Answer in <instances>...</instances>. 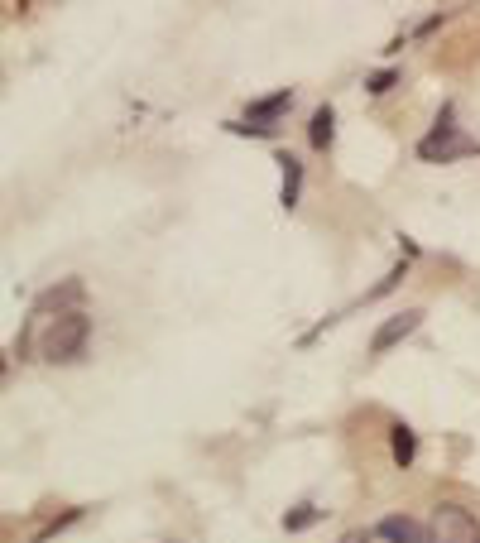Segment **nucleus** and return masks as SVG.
<instances>
[{
    "label": "nucleus",
    "mask_w": 480,
    "mask_h": 543,
    "mask_svg": "<svg viewBox=\"0 0 480 543\" xmlns=\"http://www.w3.org/2000/svg\"><path fill=\"white\" fill-rule=\"evenodd\" d=\"M39 337V356L48 366H72L82 351H87V337H92V318L77 308V313H53V318H29V332L20 337V351Z\"/></svg>",
    "instance_id": "obj_1"
},
{
    "label": "nucleus",
    "mask_w": 480,
    "mask_h": 543,
    "mask_svg": "<svg viewBox=\"0 0 480 543\" xmlns=\"http://www.w3.org/2000/svg\"><path fill=\"white\" fill-rule=\"evenodd\" d=\"M447 116H452V111H442L437 125L418 140V159H423V164H456V159L480 154V140H471V135H461L456 125H447Z\"/></svg>",
    "instance_id": "obj_2"
},
{
    "label": "nucleus",
    "mask_w": 480,
    "mask_h": 543,
    "mask_svg": "<svg viewBox=\"0 0 480 543\" xmlns=\"http://www.w3.org/2000/svg\"><path fill=\"white\" fill-rule=\"evenodd\" d=\"M432 543H480V524L471 510H461V505H437L432 510Z\"/></svg>",
    "instance_id": "obj_3"
},
{
    "label": "nucleus",
    "mask_w": 480,
    "mask_h": 543,
    "mask_svg": "<svg viewBox=\"0 0 480 543\" xmlns=\"http://www.w3.org/2000/svg\"><path fill=\"white\" fill-rule=\"evenodd\" d=\"M418 322H423V308H404V313L384 318L380 327H375V337H370V351H375V356H384L389 346H399L404 337H413V332H418Z\"/></svg>",
    "instance_id": "obj_4"
},
{
    "label": "nucleus",
    "mask_w": 480,
    "mask_h": 543,
    "mask_svg": "<svg viewBox=\"0 0 480 543\" xmlns=\"http://www.w3.org/2000/svg\"><path fill=\"white\" fill-rule=\"evenodd\" d=\"M288 106H293V92H288V87H279L274 97L250 101V111H245V125H255V130H274V121L284 116Z\"/></svg>",
    "instance_id": "obj_5"
},
{
    "label": "nucleus",
    "mask_w": 480,
    "mask_h": 543,
    "mask_svg": "<svg viewBox=\"0 0 480 543\" xmlns=\"http://www.w3.org/2000/svg\"><path fill=\"white\" fill-rule=\"evenodd\" d=\"M82 279H68V284H58V289H48L39 303H34V318H53V308L58 313H77V303H82Z\"/></svg>",
    "instance_id": "obj_6"
},
{
    "label": "nucleus",
    "mask_w": 480,
    "mask_h": 543,
    "mask_svg": "<svg viewBox=\"0 0 480 543\" xmlns=\"http://www.w3.org/2000/svg\"><path fill=\"white\" fill-rule=\"evenodd\" d=\"M380 534L389 543H432L428 524H418V519H408V515H384L380 519Z\"/></svg>",
    "instance_id": "obj_7"
},
{
    "label": "nucleus",
    "mask_w": 480,
    "mask_h": 543,
    "mask_svg": "<svg viewBox=\"0 0 480 543\" xmlns=\"http://www.w3.org/2000/svg\"><path fill=\"white\" fill-rule=\"evenodd\" d=\"M279 169H284L279 207H284V212H293V207L303 202V159H293V154H279Z\"/></svg>",
    "instance_id": "obj_8"
},
{
    "label": "nucleus",
    "mask_w": 480,
    "mask_h": 543,
    "mask_svg": "<svg viewBox=\"0 0 480 543\" xmlns=\"http://www.w3.org/2000/svg\"><path fill=\"white\" fill-rule=\"evenodd\" d=\"M308 140H312V149H332V140H336V111H332V101H322V106L312 111Z\"/></svg>",
    "instance_id": "obj_9"
},
{
    "label": "nucleus",
    "mask_w": 480,
    "mask_h": 543,
    "mask_svg": "<svg viewBox=\"0 0 480 543\" xmlns=\"http://www.w3.org/2000/svg\"><path fill=\"white\" fill-rule=\"evenodd\" d=\"M389 452H394L399 467H413V457H418V438H413L408 423H394V428H389Z\"/></svg>",
    "instance_id": "obj_10"
},
{
    "label": "nucleus",
    "mask_w": 480,
    "mask_h": 543,
    "mask_svg": "<svg viewBox=\"0 0 480 543\" xmlns=\"http://www.w3.org/2000/svg\"><path fill=\"white\" fill-rule=\"evenodd\" d=\"M317 519H327V510H317V505H298V510H288L284 515V529L288 534H303V529H312Z\"/></svg>",
    "instance_id": "obj_11"
},
{
    "label": "nucleus",
    "mask_w": 480,
    "mask_h": 543,
    "mask_svg": "<svg viewBox=\"0 0 480 543\" xmlns=\"http://www.w3.org/2000/svg\"><path fill=\"white\" fill-rule=\"evenodd\" d=\"M394 82H399V73H394V68H380V73L365 77V92H370V97H384V92H389Z\"/></svg>",
    "instance_id": "obj_12"
},
{
    "label": "nucleus",
    "mask_w": 480,
    "mask_h": 543,
    "mask_svg": "<svg viewBox=\"0 0 480 543\" xmlns=\"http://www.w3.org/2000/svg\"><path fill=\"white\" fill-rule=\"evenodd\" d=\"M341 543H389V539L380 534V524H365V529H346Z\"/></svg>",
    "instance_id": "obj_13"
},
{
    "label": "nucleus",
    "mask_w": 480,
    "mask_h": 543,
    "mask_svg": "<svg viewBox=\"0 0 480 543\" xmlns=\"http://www.w3.org/2000/svg\"><path fill=\"white\" fill-rule=\"evenodd\" d=\"M399 279H404V265H394V270L384 274L380 284H375V289H370V294H365V303H375V298H384V294H389V289H394V284H399Z\"/></svg>",
    "instance_id": "obj_14"
}]
</instances>
